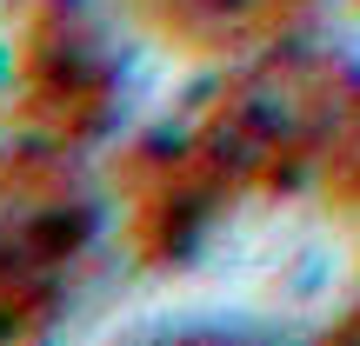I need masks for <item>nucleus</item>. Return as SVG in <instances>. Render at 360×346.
Returning <instances> with one entry per match:
<instances>
[{
  "label": "nucleus",
  "instance_id": "obj_4",
  "mask_svg": "<svg viewBox=\"0 0 360 346\" xmlns=\"http://www.w3.org/2000/svg\"><path fill=\"white\" fill-rule=\"evenodd\" d=\"M120 7L147 40L187 60H247L281 47L321 0H120Z\"/></svg>",
  "mask_w": 360,
  "mask_h": 346
},
{
  "label": "nucleus",
  "instance_id": "obj_2",
  "mask_svg": "<svg viewBox=\"0 0 360 346\" xmlns=\"http://www.w3.org/2000/svg\"><path fill=\"white\" fill-rule=\"evenodd\" d=\"M94 233L74 160L53 147H0V340L40 333L67 293V267Z\"/></svg>",
  "mask_w": 360,
  "mask_h": 346
},
{
  "label": "nucleus",
  "instance_id": "obj_3",
  "mask_svg": "<svg viewBox=\"0 0 360 346\" xmlns=\"http://www.w3.org/2000/svg\"><path fill=\"white\" fill-rule=\"evenodd\" d=\"M120 74L74 0H34L13 34V127L20 140L74 154L114 120Z\"/></svg>",
  "mask_w": 360,
  "mask_h": 346
},
{
  "label": "nucleus",
  "instance_id": "obj_5",
  "mask_svg": "<svg viewBox=\"0 0 360 346\" xmlns=\"http://www.w3.org/2000/svg\"><path fill=\"white\" fill-rule=\"evenodd\" d=\"M334 333H340V340H360V307H354V313H347V320H340V326H334Z\"/></svg>",
  "mask_w": 360,
  "mask_h": 346
},
{
  "label": "nucleus",
  "instance_id": "obj_1",
  "mask_svg": "<svg viewBox=\"0 0 360 346\" xmlns=\"http://www.w3.org/2000/svg\"><path fill=\"white\" fill-rule=\"evenodd\" d=\"M107 187L141 267L187 260L254 200L360 220V60L287 40L247 53L193 120L134 140Z\"/></svg>",
  "mask_w": 360,
  "mask_h": 346
}]
</instances>
